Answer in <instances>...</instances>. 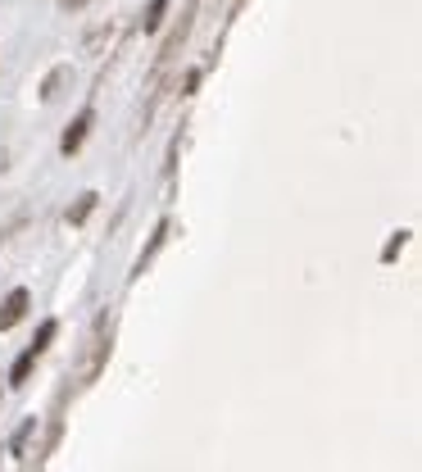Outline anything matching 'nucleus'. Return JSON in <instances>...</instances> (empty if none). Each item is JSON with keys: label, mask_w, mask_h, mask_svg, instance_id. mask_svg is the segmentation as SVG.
<instances>
[{"label": "nucleus", "mask_w": 422, "mask_h": 472, "mask_svg": "<svg viewBox=\"0 0 422 472\" xmlns=\"http://www.w3.org/2000/svg\"><path fill=\"white\" fill-rule=\"evenodd\" d=\"M23 309H27V291H9L5 309H0V327H14L23 318Z\"/></svg>", "instance_id": "1"}, {"label": "nucleus", "mask_w": 422, "mask_h": 472, "mask_svg": "<svg viewBox=\"0 0 422 472\" xmlns=\"http://www.w3.org/2000/svg\"><path fill=\"white\" fill-rule=\"evenodd\" d=\"M164 9H168V0H150V9H146V32H155V27L164 23Z\"/></svg>", "instance_id": "2"}, {"label": "nucleus", "mask_w": 422, "mask_h": 472, "mask_svg": "<svg viewBox=\"0 0 422 472\" xmlns=\"http://www.w3.org/2000/svg\"><path fill=\"white\" fill-rule=\"evenodd\" d=\"M32 359H36V350H27L23 359L14 363V382H23V377H27V368H32Z\"/></svg>", "instance_id": "3"}]
</instances>
